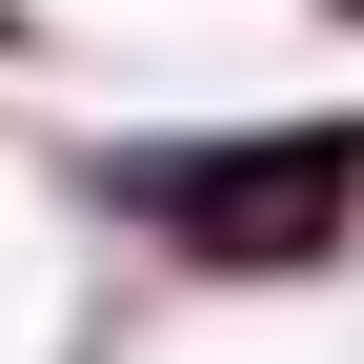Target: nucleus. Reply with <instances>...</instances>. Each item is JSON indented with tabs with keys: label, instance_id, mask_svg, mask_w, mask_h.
<instances>
[]
</instances>
